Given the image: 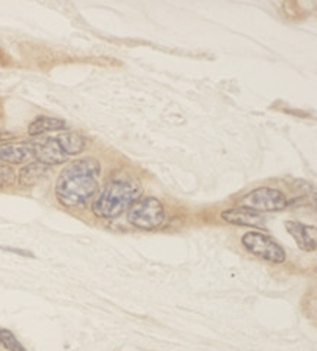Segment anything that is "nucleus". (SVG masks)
<instances>
[{
    "mask_svg": "<svg viewBox=\"0 0 317 351\" xmlns=\"http://www.w3.org/2000/svg\"><path fill=\"white\" fill-rule=\"evenodd\" d=\"M240 205L259 214L279 213L288 206V199L281 191L264 186V188H257L243 196V199L240 201Z\"/></svg>",
    "mask_w": 317,
    "mask_h": 351,
    "instance_id": "obj_5",
    "label": "nucleus"
},
{
    "mask_svg": "<svg viewBox=\"0 0 317 351\" xmlns=\"http://www.w3.org/2000/svg\"><path fill=\"white\" fill-rule=\"evenodd\" d=\"M221 218L228 224H234L240 227H253V228H262L265 226V218L262 214L255 213L247 208H229L221 213Z\"/></svg>",
    "mask_w": 317,
    "mask_h": 351,
    "instance_id": "obj_7",
    "label": "nucleus"
},
{
    "mask_svg": "<svg viewBox=\"0 0 317 351\" xmlns=\"http://www.w3.org/2000/svg\"><path fill=\"white\" fill-rule=\"evenodd\" d=\"M242 245L251 255L272 263H282L287 259L286 250L278 241L262 232H249L243 234Z\"/></svg>",
    "mask_w": 317,
    "mask_h": 351,
    "instance_id": "obj_6",
    "label": "nucleus"
},
{
    "mask_svg": "<svg viewBox=\"0 0 317 351\" xmlns=\"http://www.w3.org/2000/svg\"><path fill=\"white\" fill-rule=\"evenodd\" d=\"M34 142H12L0 145V162L21 164L34 158Z\"/></svg>",
    "mask_w": 317,
    "mask_h": 351,
    "instance_id": "obj_8",
    "label": "nucleus"
},
{
    "mask_svg": "<svg viewBox=\"0 0 317 351\" xmlns=\"http://www.w3.org/2000/svg\"><path fill=\"white\" fill-rule=\"evenodd\" d=\"M47 174V166L41 162L28 164L19 173V184L21 186H34L41 179H45Z\"/></svg>",
    "mask_w": 317,
    "mask_h": 351,
    "instance_id": "obj_11",
    "label": "nucleus"
},
{
    "mask_svg": "<svg viewBox=\"0 0 317 351\" xmlns=\"http://www.w3.org/2000/svg\"><path fill=\"white\" fill-rule=\"evenodd\" d=\"M66 128V123L58 117H49V116H38L32 120V123L28 126V135L29 136H40L45 135L47 132L62 130Z\"/></svg>",
    "mask_w": 317,
    "mask_h": 351,
    "instance_id": "obj_10",
    "label": "nucleus"
},
{
    "mask_svg": "<svg viewBox=\"0 0 317 351\" xmlns=\"http://www.w3.org/2000/svg\"><path fill=\"white\" fill-rule=\"evenodd\" d=\"M101 174L100 161L81 158L71 162L56 182V197L69 208L85 205L98 191V178Z\"/></svg>",
    "mask_w": 317,
    "mask_h": 351,
    "instance_id": "obj_1",
    "label": "nucleus"
},
{
    "mask_svg": "<svg viewBox=\"0 0 317 351\" xmlns=\"http://www.w3.org/2000/svg\"><path fill=\"white\" fill-rule=\"evenodd\" d=\"M287 232L291 234L297 246L304 252H314L316 250V227L304 224L301 221H287L286 223Z\"/></svg>",
    "mask_w": 317,
    "mask_h": 351,
    "instance_id": "obj_9",
    "label": "nucleus"
},
{
    "mask_svg": "<svg viewBox=\"0 0 317 351\" xmlns=\"http://www.w3.org/2000/svg\"><path fill=\"white\" fill-rule=\"evenodd\" d=\"M142 195V184L132 174H120L107 182L95 197L92 213L103 219H112L127 211Z\"/></svg>",
    "mask_w": 317,
    "mask_h": 351,
    "instance_id": "obj_2",
    "label": "nucleus"
},
{
    "mask_svg": "<svg viewBox=\"0 0 317 351\" xmlns=\"http://www.w3.org/2000/svg\"><path fill=\"white\" fill-rule=\"evenodd\" d=\"M0 346L8 351H27L25 347L18 341L16 337L3 328H0Z\"/></svg>",
    "mask_w": 317,
    "mask_h": 351,
    "instance_id": "obj_12",
    "label": "nucleus"
},
{
    "mask_svg": "<svg viewBox=\"0 0 317 351\" xmlns=\"http://www.w3.org/2000/svg\"><path fill=\"white\" fill-rule=\"evenodd\" d=\"M127 221L136 228L151 232L160 228L166 221V210L154 196L139 197L127 210Z\"/></svg>",
    "mask_w": 317,
    "mask_h": 351,
    "instance_id": "obj_4",
    "label": "nucleus"
},
{
    "mask_svg": "<svg viewBox=\"0 0 317 351\" xmlns=\"http://www.w3.org/2000/svg\"><path fill=\"white\" fill-rule=\"evenodd\" d=\"M34 158L45 166H56L78 156L85 149V139L79 134H63L56 138L34 142Z\"/></svg>",
    "mask_w": 317,
    "mask_h": 351,
    "instance_id": "obj_3",
    "label": "nucleus"
},
{
    "mask_svg": "<svg viewBox=\"0 0 317 351\" xmlns=\"http://www.w3.org/2000/svg\"><path fill=\"white\" fill-rule=\"evenodd\" d=\"M16 174L14 169L9 166V164L0 162V188H9L15 183Z\"/></svg>",
    "mask_w": 317,
    "mask_h": 351,
    "instance_id": "obj_13",
    "label": "nucleus"
},
{
    "mask_svg": "<svg viewBox=\"0 0 317 351\" xmlns=\"http://www.w3.org/2000/svg\"><path fill=\"white\" fill-rule=\"evenodd\" d=\"M12 138H14V135L10 134V132H6L3 129H0V142H5V141L12 139Z\"/></svg>",
    "mask_w": 317,
    "mask_h": 351,
    "instance_id": "obj_14",
    "label": "nucleus"
}]
</instances>
